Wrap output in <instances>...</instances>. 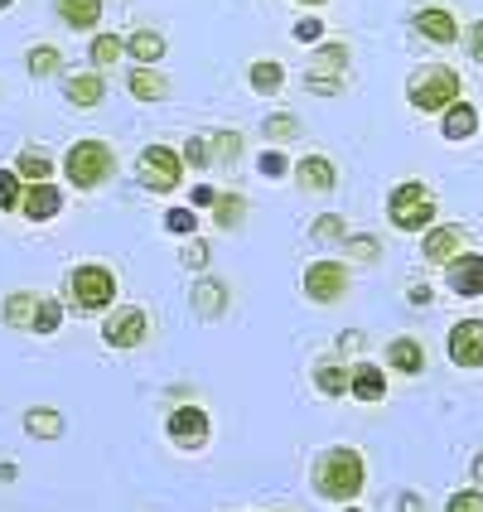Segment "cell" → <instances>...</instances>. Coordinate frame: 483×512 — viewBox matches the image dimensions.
<instances>
[{
    "label": "cell",
    "mask_w": 483,
    "mask_h": 512,
    "mask_svg": "<svg viewBox=\"0 0 483 512\" xmlns=\"http://www.w3.org/2000/svg\"><path fill=\"white\" fill-rule=\"evenodd\" d=\"M310 484L314 493L324 498V503H353L363 484H368V464H363V450H353V445H329L324 455L314 459L310 469Z\"/></svg>",
    "instance_id": "obj_1"
},
{
    "label": "cell",
    "mask_w": 483,
    "mask_h": 512,
    "mask_svg": "<svg viewBox=\"0 0 483 512\" xmlns=\"http://www.w3.org/2000/svg\"><path fill=\"white\" fill-rule=\"evenodd\" d=\"M116 145L102 141V136H83V141H73L63 150V160H58V174L78 189V194H97L107 179H116Z\"/></svg>",
    "instance_id": "obj_2"
},
{
    "label": "cell",
    "mask_w": 483,
    "mask_h": 512,
    "mask_svg": "<svg viewBox=\"0 0 483 512\" xmlns=\"http://www.w3.org/2000/svg\"><path fill=\"white\" fill-rule=\"evenodd\" d=\"M63 295H68V310L73 314H107L116 300H121V281H116L112 266H102V261H83V266H73V271H68Z\"/></svg>",
    "instance_id": "obj_3"
},
{
    "label": "cell",
    "mask_w": 483,
    "mask_h": 512,
    "mask_svg": "<svg viewBox=\"0 0 483 512\" xmlns=\"http://www.w3.org/2000/svg\"><path fill=\"white\" fill-rule=\"evenodd\" d=\"M387 218H392V228L397 232H421L435 228V218H440V199H435V189H430L426 179H401L397 189L387 194Z\"/></svg>",
    "instance_id": "obj_4"
},
{
    "label": "cell",
    "mask_w": 483,
    "mask_h": 512,
    "mask_svg": "<svg viewBox=\"0 0 483 512\" xmlns=\"http://www.w3.org/2000/svg\"><path fill=\"white\" fill-rule=\"evenodd\" d=\"M459 97H464V83H459V73L450 63H426V68H416L411 83H406V102L421 116H440L450 102H459Z\"/></svg>",
    "instance_id": "obj_5"
},
{
    "label": "cell",
    "mask_w": 483,
    "mask_h": 512,
    "mask_svg": "<svg viewBox=\"0 0 483 512\" xmlns=\"http://www.w3.org/2000/svg\"><path fill=\"white\" fill-rule=\"evenodd\" d=\"M184 160H179V150L174 145H145L141 155H136V184H141L145 194H179V184H184Z\"/></svg>",
    "instance_id": "obj_6"
},
{
    "label": "cell",
    "mask_w": 483,
    "mask_h": 512,
    "mask_svg": "<svg viewBox=\"0 0 483 512\" xmlns=\"http://www.w3.org/2000/svg\"><path fill=\"white\" fill-rule=\"evenodd\" d=\"M348 285H353V266L339 261V256H314L310 266H305V276H300V290H305V300L310 305H339L343 295H348Z\"/></svg>",
    "instance_id": "obj_7"
},
{
    "label": "cell",
    "mask_w": 483,
    "mask_h": 512,
    "mask_svg": "<svg viewBox=\"0 0 483 512\" xmlns=\"http://www.w3.org/2000/svg\"><path fill=\"white\" fill-rule=\"evenodd\" d=\"M165 440H170L174 450H184V455L208 450V440H213V416H208V406H203V401H179V406H170V416H165Z\"/></svg>",
    "instance_id": "obj_8"
},
{
    "label": "cell",
    "mask_w": 483,
    "mask_h": 512,
    "mask_svg": "<svg viewBox=\"0 0 483 512\" xmlns=\"http://www.w3.org/2000/svg\"><path fill=\"white\" fill-rule=\"evenodd\" d=\"M145 339H150V314L141 305H112L102 314V343L112 353H136Z\"/></svg>",
    "instance_id": "obj_9"
},
{
    "label": "cell",
    "mask_w": 483,
    "mask_h": 512,
    "mask_svg": "<svg viewBox=\"0 0 483 512\" xmlns=\"http://www.w3.org/2000/svg\"><path fill=\"white\" fill-rule=\"evenodd\" d=\"M445 353L459 372H479L483 368V319H459L445 339Z\"/></svg>",
    "instance_id": "obj_10"
},
{
    "label": "cell",
    "mask_w": 483,
    "mask_h": 512,
    "mask_svg": "<svg viewBox=\"0 0 483 512\" xmlns=\"http://www.w3.org/2000/svg\"><path fill=\"white\" fill-rule=\"evenodd\" d=\"M189 310H194V319H223V314L232 310V285L223 281V276H194V285H189Z\"/></svg>",
    "instance_id": "obj_11"
},
{
    "label": "cell",
    "mask_w": 483,
    "mask_h": 512,
    "mask_svg": "<svg viewBox=\"0 0 483 512\" xmlns=\"http://www.w3.org/2000/svg\"><path fill=\"white\" fill-rule=\"evenodd\" d=\"M290 179H295L300 194H334L339 189V165L329 155H300L290 165Z\"/></svg>",
    "instance_id": "obj_12"
},
{
    "label": "cell",
    "mask_w": 483,
    "mask_h": 512,
    "mask_svg": "<svg viewBox=\"0 0 483 512\" xmlns=\"http://www.w3.org/2000/svg\"><path fill=\"white\" fill-rule=\"evenodd\" d=\"M63 102L78 112H97L107 102V73L83 68V73H63Z\"/></svg>",
    "instance_id": "obj_13"
},
{
    "label": "cell",
    "mask_w": 483,
    "mask_h": 512,
    "mask_svg": "<svg viewBox=\"0 0 483 512\" xmlns=\"http://www.w3.org/2000/svg\"><path fill=\"white\" fill-rule=\"evenodd\" d=\"M58 213H63V189H58V179L25 184V199H20V218H25V223L44 228V223H54Z\"/></svg>",
    "instance_id": "obj_14"
},
{
    "label": "cell",
    "mask_w": 483,
    "mask_h": 512,
    "mask_svg": "<svg viewBox=\"0 0 483 512\" xmlns=\"http://www.w3.org/2000/svg\"><path fill=\"white\" fill-rule=\"evenodd\" d=\"M464 242H469V232L459 228V223H435V228L421 232V256H426L430 266H450L464 252Z\"/></svg>",
    "instance_id": "obj_15"
},
{
    "label": "cell",
    "mask_w": 483,
    "mask_h": 512,
    "mask_svg": "<svg viewBox=\"0 0 483 512\" xmlns=\"http://www.w3.org/2000/svg\"><path fill=\"white\" fill-rule=\"evenodd\" d=\"M445 285L459 300H479L483 295V252H459L450 266H445Z\"/></svg>",
    "instance_id": "obj_16"
},
{
    "label": "cell",
    "mask_w": 483,
    "mask_h": 512,
    "mask_svg": "<svg viewBox=\"0 0 483 512\" xmlns=\"http://www.w3.org/2000/svg\"><path fill=\"white\" fill-rule=\"evenodd\" d=\"M411 25H416V34L426 39V44H459V20L455 10H445V5H426V10H416L411 15Z\"/></svg>",
    "instance_id": "obj_17"
},
{
    "label": "cell",
    "mask_w": 483,
    "mask_h": 512,
    "mask_svg": "<svg viewBox=\"0 0 483 512\" xmlns=\"http://www.w3.org/2000/svg\"><path fill=\"white\" fill-rule=\"evenodd\" d=\"M165 54H170V39L160 34V29H131L126 34V58L131 63H141V68H160L165 63Z\"/></svg>",
    "instance_id": "obj_18"
},
{
    "label": "cell",
    "mask_w": 483,
    "mask_h": 512,
    "mask_svg": "<svg viewBox=\"0 0 483 512\" xmlns=\"http://www.w3.org/2000/svg\"><path fill=\"white\" fill-rule=\"evenodd\" d=\"M126 92L145 102V107H155V102H170V78H165V68H131L126 73Z\"/></svg>",
    "instance_id": "obj_19"
},
{
    "label": "cell",
    "mask_w": 483,
    "mask_h": 512,
    "mask_svg": "<svg viewBox=\"0 0 483 512\" xmlns=\"http://www.w3.org/2000/svg\"><path fill=\"white\" fill-rule=\"evenodd\" d=\"M387 372L421 377V372H426V343L411 339V334H397V339L387 343Z\"/></svg>",
    "instance_id": "obj_20"
},
{
    "label": "cell",
    "mask_w": 483,
    "mask_h": 512,
    "mask_svg": "<svg viewBox=\"0 0 483 512\" xmlns=\"http://www.w3.org/2000/svg\"><path fill=\"white\" fill-rule=\"evenodd\" d=\"M54 15L73 34H97L102 25V0H54Z\"/></svg>",
    "instance_id": "obj_21"
},
{
    "label": "cell",
    "mask_w": 483,
    "mask_h": 512,
    "mask_svg": "<svg viewBox=\"0 0 483 512\" xmlns=\"http://www.w3.org/2000/svg\"><path fill=\"white\" fill-rule=\"evenodd\" d=\"M440 136H445V141H474V136H479V107H474V102H464V97H459V102H450V107H445V112H440Z\"/></svg>",
    "instance_id": "obj_22"
},
{
    "label": "cell",
    "mask_w": 483,
    "mask_h": 512,
    "mask_svg": "<svg viewBox=\"0 0 483 512\" xmlns=\"http://www.w3.org/2000/svg\"><path fill=\"white\" fill-rule=\"evenodd\" d=\"M348 397L363 401V406L387 401V368H377V363H353V377H348Z\"/></svg>",
    "instance_id": "obj_23"
},
{
    "label": "cell",
    "mask_w": 483,
    "mask_h": 512,
    "mask_svg": "<svg viewBox=\"0 0 483 512\" xmlns=\"http://www.w3.org/2000/svg\"><path fill=\"white\" fill-rule=\"evenodd\" d=\"M247 213H252V203L242 199L237 189H218V199L208 208V218H213V228L218 232H242L247 228Z\"/></svg>",
    "instance_id": "obj_24"
},
{
    "label": "cell",
    "mask_w": 483,
    "mask_h": 512,
    "mask_svg": "<svg viewBox=\"0 0 483 512\" xmlns=\"http://www.w3.org/2000/svg\"><path fill=\"white\" fill-rule=\"evenodd\" d=\"M34 310H39V290H10V295L0 300V324L15 329V334H29Z\"/></svg>",
    "instance_id": "obj_25"
},
{
    "label": "cell",
    "mask_w": 483,
    "mask_h": 512,
    "mask_svg": "<svg viewBox=\"0 0 483 512\" xmlns=\"http://www.w3.org/2000/svg\"><path fill=\"white\" fill-rule=\"evenodd\" d=\"M310 377H314V392H319V397L339 401V397H348V377H353V368L339 363V358H324V363H314Z\"/></svg>",
    "instance_id": "obj_26"
},
{
    "label": "cell",
    "mask_w": 483,
    "mask_h": 512,
    "mask_svg": "<svg viewBox=\"0 0 483 512\" xmlns=\"http://www.w3.org/2000/svg\"><path fill=\"white\" fill-rule=\"evenodd\" d=\"M247 87H252L256 97H276L285 87V63L281 58H252L247 63Z\"/></svg>",
    "instance_id": "obj_27"
},
{
    "label": "cell",
    "mask_w": 483,
    "mask_h": 512,
    "mask_svg": "<svg viewBox=\"0 0 483 512\" xmlns=\"http://www.w3.org/2000/svg\"><path fill=\"white\" fill-rule=\"evenodd\" d=\"M10 170L20 174L25 184H44V179H54L58 174V160L44 150V145H25V150H20V160H15Z\"/></svg>",
    "instance_id": "obj_28"
},
{
    "label": "cell",
    "mask_w": 483,
    "mask_h": 512,
    "mask_svg": "<svg viewBox=\"0 0 483 512\" xmlns=\"http://www.w3.org/2000/svg\"><path fill=\"white\" fill-rule=\"evenodd\" d=\"M63 430H68V421H63V411L49 406V401L25 411V435L29 440H63Z\"/></svg>",
    "instance_id": "obj_29"
},
{
    "label": "cell",
    "mask_w": 483,
    "mask_h": 512,
    "mask_svg": "<svg viewBox=\"0 0 483 512\" xmlns=\"http://www.w3.org/2000/svg\"><path fill=\"white\" fill-rule=\"evenodd\" d=\"M208 150H213V170H237L247 160L242 131H208Z\"/></svg>",
    "instance_id": "obj_30"
},
{
    "label": "cell",
    "mask_w": 483,
    "mask_h": 512,
    "mask_svg": "<svg viewBox=\"0 0 483 512\" xmlns=\"http://www.w3.org/2000/svg\"><path fill=\"white\" fill-rule=\"evenodd\" d=\"M25 73L34 83H49V78H63V49L58 44H34L25 54Z\"/></svg>",
    "instance_id": "obj_31"
},
{
    "label": "cell",
    "mask_w": 483,
    "mask_h": 512,
    "mask_svg": "<svg viewBox=\"0 0 483 512\" xmlns=\"http://www.w3.org/2000/svg\"><path fill=\"white\" fill-rule=\"evenodd\" d=\"M121 54H126V39H121V34H107V29H97V34H92V44H87V63H92L97 73L116 68Z\"/></svg>",
    "instance_id": "obj_32"
},
{
    "label": "cell",
    "mask_w": 483,
    "mask_h": 512,
    "mask_svg": "<svg viewBox=\"0 0 483 512\" xmlns=\"http://www.w3.org/2000/svg\"><path fill=\"white\" fill-rule=\"evenodd\" d=\"M63 319H68V305H63L58 295H39V310H34L29 334H34V339H54L58 329H63Z\"/></svg>",
    "instance_id": "obj_33"
},
{
    "label": "cell",
    "mask_w": 483,
    "mask_h": 512,
    "mask_svg": "<svg viewBox=\"0 0 483 512\" xmlns=\"http://www.w3.org/2000/svg\"><path fill=\"white\" fill-rule=\"evenodd\" d=\"M343 256L358 261V266H377L382 261V237L377 232H348L343 237Z\"/></svg>",
    "instance_id": "obj_34"
},
{
    "label": "cell",
    "mask_w": 483,
    "mask_h": 512,
    "mask_svg": "<svg viewBox=\"0 0 483 512\" xmlns=\"http://www.w3.org/2000/svg\"><path fill=\"white\" fill-rule=\"evenodd\" d=\"M261 136L285 150L290 141H300V116H295V112H271L266 121H261Z\"/></svg>",
    "instance_id": "obj_35"
},
{
    "label": "cell",
    "mask_w": 483,
    "mask_h": 512,
    "mask_svg": "<svg viewBox=\"0 0 483 512\" xmlns=\"http://www.w3.org/2000/svg\"><path fill=\"white\" fill-rule=\"evenodd\" d=\"M348 58H353L348 44H339V39H334V44H324V39H319V44H314V58H310V73H343V68H348Z\"/></svg>",
    "instance_id": "obj_36"
},
{
    "label": "cell",
    "mask_w": 483,
    "mask_h": 512,
    "mask_svg": "<svg viewBox=\"0 0 483 512\" xmlns=\"http://www.w3.org/2000/svg\"><path fill=\"white\" fill-rule=\"evenodd\" d=\"M310 237L319 247H343V237H348V218L343 213H319L310 223Z\"/></svg>",
    "instance_id": "obj_37"
},
{
    "label": "cell",
    "mask_w": 483,
    "mask_h": 512,
    "mask_svg": "<svg viewBox=\"0 0 483 512\" xmlns=\"http://www.w3.org/2000/svg\"><path fill=\"white\" fill-rule=\"evenodd\" d=\"M208 261H213V242H208V237H184V247H179V266H184V271H194V276H203V271H208Z\"/></svg>",
    "instance_id": "obj_38"
},
{
    "label": "cell",
    "mask_w": 483,
    "mask_h": 512,
    "mask_svg": "<svg viewBox=\"0 0 483 512\" xmlns=\"http://www.w3.org/2000/svg\"><path fill=\"white\" fill-rule=\"evenodd\" d=\"M165 232H174V237H199V213L189 208V203H174V208H165Z\"/></svg>",
    "instance_id": "obj_39"
},
{
    "label": "cell",
    "mask_w": 483,
    "mask_h": 512,
    "mask_svg": "<svg viewBox=\"0 0 483 512\" xmlns=\"http://www.w3.org/2000/svg\"><path fill=\"white\" fill-rule=\"evenodd\" d=\"M179 160H184V170H213V150H208V136H184L179 145Z\"/></svg>",
    "instance_id": "obj_40"
},
{
    "label": "cell",
    "mask_w": 483,
    "mask_h": 512,
    "mask_svg": "<svg viewBox=\"0 0 483 512\" xmlns=\"http://www.w3.org/2000/svg\"><path fill=\"white\" fill-rule=\"evenodd\" d=\"M290 165H295V160L285 155L281 145H266V150L256 155V174H261V179H285V174H290Z\"/></svg>",
    "instance_id": "obj_41"
},
{
    "label": "cell",
    "mask_w": 483,
    "mask_h": 512,
    "mask_svg": "<svg viewBox=\"0 0 483 512\" xmlns=\"http://www.w3.org/2000/svg\"><path fill=\"white\" fill-rule=\"evenodd\" d=\"M20 199H25V179L0 165V213H20Z\"/></svg>",
    "instance_id": "obj_42"
},
{
    "label": "cell",
    "mask_w": 483,
    "mask_h": 512,
    "mask_svg": "<svg viewBox=\"0 0 483 512\" xmlns=\"http://www.w3.org/2000/svg\"><path fill=\"white\" fill-rule=\"evenodd\" d=\"M343 87H348L343 73H310V68H305V92H310V97H339Z\"/></svg>",
    "instance_id": "obj_43"
},
{
    "label": "cell",
    "mask_w": 483,
    "mask_h": 512,
    "mask_svg": "<svg viewBox=\"0 0 483 512\" xmlns=\"http://www.w3.org/2000/svg\"><path fill=\"white\" fill-rule=\"evenodd\" d=\"M290 34H295V44H319V39H324V20H319V15H305V20H295Z\"/></svg>",
    "instance_id": "obj_44"
},
{
    "label": "cell",
    "mask_w": 483,
    "mask_h": 512,
    "mask_svg": "<svg viewBox=\"0 0 483 512\" xmlns=\"http://www.w3.org/2000/svg\"><path fill=\"white\" fill-rule=\"evenodd\" d=\"M445 512H483V493L479 488H459L455 498L445 503Z\"/></svg>",
    "instance_id": "obj_45"
},
{
    "label": "cell",
    "mask_w": 483,
    "mask_h": 512,
    "mask_svg": "<svg viewBox=\"0 0 483 512\" xmlns=\"http://www.w3.org/2000/svg\"><path fill=\"white\" fill-rule=\"evenodd\" d=\"M213 199H218V189H213V184H203V179L189 189V208H194V213H199V208L208 213V208H213Z\"/></svg>",
    "instance_id": "obj_46"
},
{
    "label": "cell",
    "mask_w": 483,
    "mask_h": 512,
    "mask_svg": "<svg viewBox=\"0 0 483 512\" xmlns=\"http://www.w3.org/2000/svg\"><path fill=\"white\" fill-rule=\"evenodd\" d=\"M406 300H411L416 310H426L430 300H435V290H430V285H411V290H406Z\"/></svg>",
    "instance_id": "obj_47"
},
{
    "label": "cell",
    "mask_w": 483,
    "mask_h": 512,
    "mask_svg": "<svg viewBox=\"0 0 483 512\" xmlns=\"http://www.w3.org/2000/svg\"><path fill=\"white\" fill-rule=\"evenodd\" d=\"M469 58H474V63H483V20H479V25H469Z\"/></svg>",
    "instance_id": "obj_48"
},
{
    "label": "cell",
    "mask_w": 483,
    "mask_h": 512,
    "mask_svg": "<svg viewBox=\"0 0 483 512\" xmlns=\"http://www.w3.org/2000/svg\"><path fill=\"white\" fill-rule=\"evenodd\" d=\"M363 343H368V339H363L358 329H348V334L339 339V353H363Z\"/></svg>",
    "instance_id": "obj_49"
},
{
    "label": "cell",
    "mask_w": 483,
    "mask_h": 512,
    "mask_svg": "<svg viewBox=\"0 0 483 512\" xmlns=\"http://www.w3.org/2000/svg\"><path fill=\"white\" fill-rule=\"evenodd\" d=\"M20 479V464H10V459H0V484H15Z\"/></svg>",
    "instance_id": "obj_50"
},
{
    "label": "cell",
    "mask_w": 483,
    "mask_h": 512,
    "mask_svg": "<svg viewBox=\"0 0 483 512\" xmlns=\"http://www.w3.org/2000/svg\"><path fill=\"white\" fill-rule=\"evenodd\" d=\"M401 512H426V508H421V498H416V493H406V498H401Z\"/></svg>",
    "instance_id": "obj_51"
},
{
    "label": "cell",
    "mask_w": 483,
    "mask_h": 512,
    "mask_svg": "<svg viewBox=\"0 0 483 512\" xmlns=\"http://www.w3.org/2000/svg\"><path fill=\"white\" fill-rule=\"evenodd\" d=\"M474 484L483 488V455H474Z\"/></svg>",
    "instance_id": "obj_52"
},
{
    "label": "cell",
    "mask_w": 483,
    "mask_h": 512,
    "mask_svg": "<svg viewBox=\"0 0 483 512\" xmlns=\"http://www.w3.org/2000/svg\"><path fill=\"white\" fill-rule=\"evenodd\" d=\"M295 5H310V10H319V5H324V0H295Z\"/></svg>",
    "instance_id": "obj_53"
},
{
    "label": "cell",
    "mask_w": 483,
    "mask_h": 512,
    "mask_svg": "<svg viewBox=\"0 0 483 512\" xmlns=\"http://www.w3.org/2000/svg\"><path fill=\"white\" fill-rule=\"evenodd\" d=\"M10 5H15V0H0V10H10Z\"/></svg>",
    "instance_id": "obj_54"
},
{
    "label": "cell",
    "mask_w": 483,
    "mask_h": 512,
    "mask_svg": "<svg viewBox=\"0 0 483 512\" xmlns=\"http://www.w3.org/2000/svg\"><path fill=\"white\" fill-rule=\"evenodd\" d=\"M343 512H363V508H353V503H348V508H343Z\"/></svg>",
    "instance_id": "obj_55"
},
{
    "label": "cell",
    "mask_w": 483,
    "mask_h": 512,
    "mask_svg": "<svg viewBox=\"0 0 483 512\" xmlns=\"http://www.w3.org/2000/svg\"><path fill=\"white\" fill-rule=\"evenodd\" d=\"M0 102H5V83H0Z\"/></svg>",
    "instance_id": "obj_56"
}]
</instances>
